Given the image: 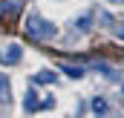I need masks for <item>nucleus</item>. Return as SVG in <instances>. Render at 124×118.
Here are the masks:
<instances>
[{"mask_svg": "<svg viewBox=\"0 0 124 118\" xmlns=\"http://www.w3.org/2000/svg\"><path fill=\"white\" fill-rule=\"evenodd\" d=\"M26 35L35 37V40H52V37H58V26L52 23V20H46V17H40L38 12H29V17H26Z\"/></svg>", "mask_w": 124, "mask_h": 118, "instance_id": "obj_1", "label": "nucleus"}, {"mask_svg": "<svg viewBox=\"0 0 124 118\" xmlns=\"http://www.w3.org/2000/svg\"><path fill=\"white\" fill-rule=\"evenodd\" d=\"M23 58V49H20V43H9V46H3L0 49V63H6V66H15V63H20Z\"/></svg>", "mask_w": 124, "mask_h": 118, "instance_id": "obj_2", "label": "nucleus"}, {"mask_svg": "<svg viewBox=\"0 0 124 118\" xmlns=\"http://www.w3.org/2000/svg\"><path fill=\"white\" fill-rule=\"evenodd\" d=\"M12 101V84H9V78L0 72V104H9Z\"/></svg>", "mask_w": 124, "mask_h": 118, "instance_id": "obj_3", "label": "nucleus"}, {"mask_svg": "<svg viewBox=\"0 0 124 118\" xmlns=\"http://www.w3.org/2000/svg\"><path fill=\"white\" fill-rule=\"evenodd\" d=\"M38 104H40V101H38V92H35V89H26L23 110H26V112H38Z\"/></svg>", "mask_w": 124, "mask_h": 118, "instance_id": "obj_4", "label": "nucleus"}, {"mask_svg": "<svg viewBox=\"0 0 124 118\" xmlns=\"http://www.w3.org/2000/svg\"><path fill=\"white\" fill-rule=\"evenodd\" d=\"M55 81H58V75L49 72V69H40V72L35 75V84H55Z\"/></svg>", "mask_w": 124, "mask_h": 118, "instance_id": "obj_5", "label": "nucleus"}, {"mask_svg": "<svg viewBox=\"0 0 124 118\" xmlns=\"http://www.w3.org/2000/svg\"><path fill=\"white\" fill-rule=\"evenodd\" d=\"M61 72H66L69 78H84V66H72V63H61Z\"/></svg>", "mask_w": 124, "mask_h": 118, "instance_id": "obj_6", "label": "nucleus"}, {"mask_svg": "<svg viewBox=\"0 0 124 118\" xmlns=\"http://www.w3.org/2000/svg\"><path fill=\"white\" fill-rule=\"evenodd\" d=\"M107 110H110V104H107L104 98H93V112L95 115H104Z\"/></svg>", "mask_w": 124, "mask_h": 118, "instance_id": "obj_7", "label": "nucleus"}, {"mask_svg": "<svg viewBox=\"0 0 124 118\" xmlns=\"http://www.w3.org/2000/svg\"><path fill=\"white\" fill-rule=\"evenodd\" d=\"M75 26H78V35H84V32H90V15H84V17H78V23H75Z\"/></svg>", "mask_w": 124, "mask_h": 118, "instance_id": "obj_8", "label": "nucleus"}, {"mask_svg": "<svg viewBox=\"0 0 124 118\" xmlns=\"http://www.w3.org/2000/svg\"><path fill=\"white\" fill-rule=\"evenodd\" d=\"M52 107H55V98H52V95H46V98L38 104V110H52Z\"/></svg>", "mask_w": 124, "mask_h": 118, "instance_id": "obj_9", "label": "nucleus"}, {"mask_svg": "<svg viewBox=\"0 0 124 118\" xmlns=\"http://www.w3.org/2000/svg\"><path fill=\"white\" fill-rule=\"evenodd\" d=\"M98 20H101V23H104V26H110V23H113V17H110V15H107V12H98Z\"/></svg>", "mask_w": 124, "mask_h": 118, "instance_id": "obj_10", "label": "nucleus"}, {"mask_svg": "<svg viewBox=\"0 0 124 118\" xmlns=\"http://www.w3.org/2000/svg\"><path fill=\"white\" fill-rule=\"evenodd\" d=\"M116 37H118V40H124V23H118V26H116Z\"/></svg>", "mask_w": 124, "mask_h": 118, "instance_id": "obj_11", "label": "nucleus"}, {"mask_svg": "<svg viewBox=\"0 0 124 118\" xmlns=\"http://www.w3.org/2000/svg\"><path fill=\"white\" fill-rule=\"evenodd\" d=\"M107 3H124V0H107Z\"/></svg>", "mask_w": 124, "mask_h": 118, "instance_id": "obj_12", "label": "nucleus"}]
</instances>
